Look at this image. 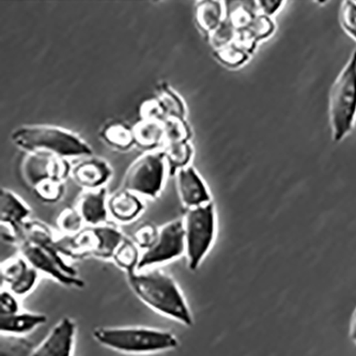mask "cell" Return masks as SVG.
Here are the masks:
<instances>
[{"mask_svg": "<svg viewBox=\"0 0 356 356\" xmlns=\"http://www.w3.org/2000/svg\"><path fill=\"white\" fill-rule=\"evenodd\" d=\"M92 335L99 345L125 354L160 353L179 346L172 331L148 326H99Z\"/></svg>", "mask_w": 356, "mask_h": 356, "instance_id": "obj_2", "label": "cell"}, {"mask_svg": "<svg viewBox=\"0 0 356 356\" xmlns=\"http://www.w3.org/2000/svg\"><path fill=\"white\" fill-rule=\"evenodd\" d=\"M135 144L144 149H153L165 139L163 121L140 120L133 127Z\"/></svg>", "mask_w": 356, "mask_h": 356, "instance_id": "obj_20", "label": "cell"}, {"mask_svg": "<svg viewBox=\"0 0 356 356\" xmlns=\"http://www.w3.org/2000/svg\"><path fill=\"white\" fill-rule=\"evenodd\" d=\"M195 19L200 31L212 35L226 19L224 5L218 0L199 1L195 10Z\"/></svg>", "mask_w": 356, "mask_h": 356, "instance_id": "obj_17", "label": "cell"}, {"mask_svg": "<svg viewBox=\"0 0 356 356\" xmlns=\"http://www.w3.org/2000/svg\"><path fill=\"white\" fill-rule=\"evenodd\" d=\"M31 210L17 195L11 191L1 188L0 193V218L1 225L11 227L17 234L24 230V220L29 216Z\"/></svg>", "mask_w": 356, "mask_h": 356, "instance_id": "obj_14", "label": "cell"}, {"mask_svg": "<svg viewBox=\"0 0 356 356\" xmlns=\"http://www.w3.org/2000/svg\"><path fill=\"white\" fill-rule=\"evenodd\" d=\"M101 135L107 144L118 150H127L135 144L133 127H127L123 123L115 122L106 125Z\"/></svg>", "mask_w": 356, "mask_h": 356, "instance_id": "obj_21", "label": "cell"}, {"mask_svg": "<svg viewBox=\"0 0 356 356\" xmlns=\"http://www.w3.org/2000/svg\"><path fill=\"white\" fill-rule=\"evenodd\" d=\"M1 280L8 284L12 293L17 296H25L37 286L39 272L23 256L14 257L3 262Z\"/></svg>", "mask_w": 356, "mask_h": 356, "instance_id": "obj_10", "label": "cell"}, {"mask_svg": "<svg viewBox=\"0 0 356 356\" xmlns=\"http://www.w3.org/2000/svg\"><path fill=\"white\" fill-rule=\"evenodd\" d=\"M127 276L131 289L145 305L183 325L194 324L186 298L170 274L152 268L132 270Z\"/></svg>", "mask_w": 356, "mask_h": 356, "instance_id": "obj_1", "label": "cell"}, {"mask_svg": "<svg viewBox=\"0 0 356 356\" xmlns=\"http://www.w3.org/2000/svg\"><path fill=\"white\" fill-rule=\"evenodd\" d=\"M111 167L101 159L88 158L71 169V177L86 190L103 188L111 177Z\"/></svg>", "mask_w": 356, "mask_h": 356, "instance_id": "obj_13", "label": "cell"}, {"mask_svg": "<svg viewBox=\"0 0 356 356\" xmlns=\"http://www.w3.org/2000/svg\"><path fill=\"white\" fill-rule=\"evenodd\" d=\"M92 229L97 241L93 252L99 257L105 258V259L113 258L117 248L125 238L120 230L109 225L92 227Z\"/></svg>", "mask_w": 356, "mask_h": 356, "instance_id": "obj_19", "label": "cell"}, {"mask_svg": "<svg viewBox=\"0 0 356 356\" xmlns=\"http://www.w3.org/2000/svg\"><path fill=\"white\" fill-rule=\"evenodd\" d=\"M339 22L345 33L356 41V1H343L340 8Z\"/></svg>", "mask_w": 356, "mask_h": 356, "instance_id": "obj_31", "label": "cell"}, {"mask_svg": "<svg viewBox=\"0 0 356 356\" xmlns=\"http://www.w3.org/2000/svg\"><path fill=\"white\" fill-rule=\"evenodd\" d=\"M107 191L105 188L86 190L77 200L76 209L83 222L92 227L104 225L108 216Z\"/></svg>", "mask_w": 356, "mask_h": 356, "instance_id": "obj_12", "label": "cell"}, {"mask_svg": "<svg viewBox=\"0 0 356 356\" xmlns=\"http://www.w3.org/2000/svg\"><path fill=\"white\" fill-rule=\"evenodd\" d=\"M248 29L252 31L257 41H260V40L270 37L274 33L275 26H274L273 22L270 17H266L264 14H258Z\"/></svg>", "mask_w": 356, "mask_h": 356, "instance_id": "obj_34", "label": "cell"}, {"mask_svg": "<svg viewBox=\"0 0 356 356\" xmlns=\"http://www.w3.org/2000/svg\"><path fill=\"white\" fill-rule=\"evenodd\" d=\"M108 214L117 222H130L136 220L144 211V204L137 195L122 190L111 195L107 200Z\"/></svg>", "mask_w": 356, "mask_h": 356, "instance_id": "obj_15", "label": "cell"}, {"mask_svg": "<svg viewBox=\"0 0 356 356\" xmlns=\"http://www.w3.org/2000/svg\"><path fill=\"white\" fill-rule=\"evenodd\" d=\"M11 139L28 153H49L63 159L92 155V149L81 137L53 125H24L12 132Z\"/></svg>", "mask_w": 356, "mask_h": 356, "instance_id": "obj_3", "label": "cell"}, {"mask_svg": "<svg viewBox=\"0 0 356 356\" xmlns=\"http://www.w3.org/2000/svg\"><path fill=\"white\" fill-rule=\"evenodd\" d=\"M185 257L190 270H196L212 250L216 236V210L212 202L185 210L182 218Z\"/></svg>", "mask_w": 356, "mask_h": 356, "instance_id": "obj_5", "label": "cell"}, {"mask_svg": "<svg viewBox=\"0 0 356 356\" xmlns=\"http://www.w3.org/2000/svg\"><path fill=\"white\" fill-rule=\"evenodd\" d=\"M236 31L229 22L225 19L224 23L216 29L212 35H209L210 43L214 51L222 49L227 45L232 44L236 39Z\"/></svg>", "mask_w": 356, "mask_h": 356, "instance_id": "obj_32", "label": "cell"}, {"mask_svg": "<svg viewBox=\"0 0 356 356\" xmlns=\"http://www.w3.org/2000/svg\"><path fill=\"white\" fill-rule=\"evenodd\" d=\"M21 312L19 300L9 289L0 292V316H11Z\"/></svg>", "mask_w": 356, "mask_h": 356, "instance_id": "obj_35", "label": "cell"}, {"mask_svg": "<svg viewBox=\"0 0 356 356\" xmlns=\"http://www.w3.org/2000/svg\"><path fill=\"white\" fill-rule=\"evenodd\" d=\"M159 232H160V228H156V226L150 222H146L139 226L138 229L135 232L133 241L139 250L146 252L156 243Z\"/></svg>", "mask_w": 356, "mask_h": 356, "instance_id": "obj_30", "label": "cell"}, {"mask_svg": "<svg viewBox=\"0 0 356 356\" xmlns=\"http://www.w3.org/2000/svg\"><path fill=\"white\" fill-rule=\"evenodd\" d=\"M33 343L23 336L1 335L0 356H29Z\"/></svg>", "mask_w": 356, "mask_h": 356, "instance_id": "obj_25", "label": "cell"}, {"mask_svg": "<svg viewBox=\"0 0 356 356\" xmlns=\"http://www.w3.org/2000/svg\"><path fill=\"white\" fill-rule=\"evenodd\" d=\"M177 191L185 210L204 206L211 200L210 192L200 175L193 166L185 167L176 172Z\"/></svg>", "mask_w": 356, "mask_h": 356, "instance_id": "obj_11", "label": "cell"}, {"mask_svg": "<svg viewBox=\"0 0 356 356\" xmlns=\"http://www.w3.org/2000/svg\"><path fill=\"white\" fill-rule=\"evenodd\" d=\"M185 254V234L182 218L163 225L156 243L140 254L137 270L155 268Z\"/></svg>", "mask_w": 356, "mask_h": 356, "instance_id": "obj_8", "label": "cell"}, {"mask_svg": "<svg viewBox=\"0 0 356 356\" xmlns=\"http://www.w3.org/2000/svg\"><path fill=\"white\" fill-rule=\"evenodd\" d=\"M159 99L166 111L167 117L185 119L186 108H185L183 99L176 91H174V89L170 88L166 83L160 87Z\"/></svg>", "mask_w": 356, "mask_h": 356, "instance_id": "obj_24", "label": "cell"}, {"mask_svg": "<svg viewBox=\"0 0 356 356\" xmlns=\"http://www.w3.org/2000/svg\"><path fill=\"white\" fill-rule=\"evenodd\" d=\"M65 186L63 181L55 180V179H47L33 188L35 196L42 202H57L63 198L65 194Z\"/></svg>", "mask_w": 356, "mask_h": 356, "instance_id": "obj_27", "label": "cell"}, {"mask_svg": "<svg viewBox=\"0 0 356 356\" xmlns=\"http://www.w3.org/2000/svg\"><path fill=\"white\" fill-rule=\"evenodd\" d=\"M53 155L43 152H29L22 164V175L29 186L35 188L42 181L51 179L49 165Z\"/></svg>", "mask_w": 356, "mask_h": 356, "instance_id": "obj_18", "label": "cell"}, {"mask_svg": "<svg viewBox=\"0 0 356 356\" xmlns=\"http://www.w3.org/2000/svg\"><path fill=\"white\" fill-rule=\"evenodd\" d=\"M163 152L172 175H176L180 169L190 166L191 160L194 154L190 143H170L167 144Z\"/></svg>", "mask_w": 356, "mask_h": 356, "instance_id": "obj_22", "label": "cell"}, {"mask_svg": "<svg viewBox=\"0 0 356 356\" xmlns=\"http://www.w3.org/2000/svg\"><path fill=\"white\" fill-rule=\"evenodd\" d=\"M165 140L170 143H188L192 133L185 119L167 117L164 121Z\"/></svg>", "mask_w": 356, "mask_h": 356, "instance_id": "obj_26", "label": "cell"}, {"mask_svg": "<svg viewBox=\"0 0 356 356\" xmlns=\"http://www.w3.org/2000/svg\"><path fill=\"white\" fill-rule=\"evenodd\" d=\"M22 256L38 272L47 274L67 287L83 288V280L75 276L74 268L67 266L59 257L51 244V238L33 243L26 241L22 245Z\"/></svg>", "mask_w": 356, "mask_h": 356, "instance_id": "obj_7", "label": "cell"}, {"mask_svg": "<svg viewBox=\"0 0 356 356\" xmlns=\"http://www.w3.org/2000/svg\"><path fill=\"white\" fill-rule=\"evenodd\" d=\"M140 120L164 121L167 113L159 99H151L145 101L139 107Z\"/></svg>", "mask_w": 356, "mask_h": 356, "instance_id": "obj_33", "label": "cell"}, {"mask_svg": "<svg viewBox=\"0 0 356 356\" xmlns=\"http://www.w3.org/2000/svg\"><path fill=\"white\" fill-rule=\"evenodd\" d=\"M166 158L163 151H151L140 155L127 170L123 190L149 198L162 192L166 174Z\"/></svg>", "mask_w": 356, "mask_h": 356, "instance_id": "obj_6", "label": "cell"}, {"mask_svg": "<svg viewBox=\"0 0 356 356\" xmlns=\"http://www.w3.org/2000/svg\"><path fill=\"white\" fill-rule=\"evenodd\" d=\"M329 117L333 140L339 143L351 132L356 120V49L332 86Z\"/></svg>", "mask_w": 356, "mask_h": 356, "instance_id": "obj_4", "label": "cell"}, {"mask_svg": "<svg viewBox=\"0 0 356 356\" xmlns=\"http://www.w3.org/2000/svg\"><path fill=\"white\" fill-rule=\"evenodd\" d=\"M76 323L69 317H63L51 327L47 337L29 356H72L74 350Z\"/></svg>", "mask_w": 356, "mask_h": 356, "instance_id": "obj_9", "label": "cell"}, {"mask_svg": "<svg viewBox=\"0 0 356 356\" xmlns=\"http://www.w3.org/2000/svg\"><path fill=\"white\" fill-rule=\"evenodd\" d=\"M214 56L220 63L229 67H238L248 63L250 54L236 47V44H229L222 49H216Z\"/></svg>", "mask_w": 356, "mask_h": 356, "instance_id": "obj_28", "label": "cell"}, {"mask_svg": "<svg viewBox=\"0 0 356 356\" xmlns=\"http://www.w3.org/2000/svg\"><path fill=\"white\" fill-rule=\"evenodd\" d=\"M113 258L121 268L129 273V272L137 270V266L140 259L139 248L134 243V241L125 238L122 241V243L117 248Z\"/></svg>", "mask_w": 356, "mask_h": 356, "instance_id": "obj_23", "label": "cell"}, {"mask_svg": "<svg viewBox=\"0 0 356 356\" xmlns=\"http://www.w3.org/2000/svg\"><path fill=\"white\" fill-rule=\"evenodd\" d=\"M349 338L352 343L356 346V308L352 314L351 320H350Z\"/></svg>", "mask_w": 356, "mask_h": 356, "instance_id": "obj_38", "label": "cell"}, {"mask_svg": "<svg viewBox=\"0 0 356 356\" xmlns=\"http://www.w3.org/2000/svg\"><path fill=\"white\" fill-rule=\"evenodd\" d=\"M284 1L280 0H260L257 1L258 9L260 14H264L266 17H273L274 14L282 7Z\"/></svg>", "mask_w": 356, "mask_h": 356, "instance_id": "obj_37", "label": "cell"}, {"mask_svg": "<svg viewBox=\"0 0 356 356\" xmlns=\"http://www.w3.org/2000/svg\"><path fill=\"white\" fill-rule=\"evenodd\" d=\"M83 218L76 208H65L57 218L59 229L65 234L72 236L81 232L83 224Z\"/></svg>", "mask_w": 356, "mask_h": 356, "instance_id": "obj_29", "label": "cell"}, {"mask_svg": "<svg viewBox=\"0 0 356 356\" xmlns=\"http://www.w3.org/2000/svg\"><path fill=\"white\" fill-rule=\"evenodd\" d=\"M47 316L41 312H19L11 316H0L1 335L24 336L47 323Z\"/></svg>", "mask_w": 356, "mask_h": 356, "instance_id": "obj_16", "label": "cell"}, {"mask_svg": "<svg viewBox=\"0 0 356 356\" xmlns=\"http://www.w3.org/2000/svg\"><path fill=\"white\" fill-rule=\"evenodd\" d=\"M71 167L65 159L59 158L53 155L51 159V165H49V176L51 179L55 180L63 181L67 178V175H71Z\"/></svg>", "mask_w": 356, "mask_h": 356, "instance_id": "obj_36", "label": "cell"}]
</instances>
